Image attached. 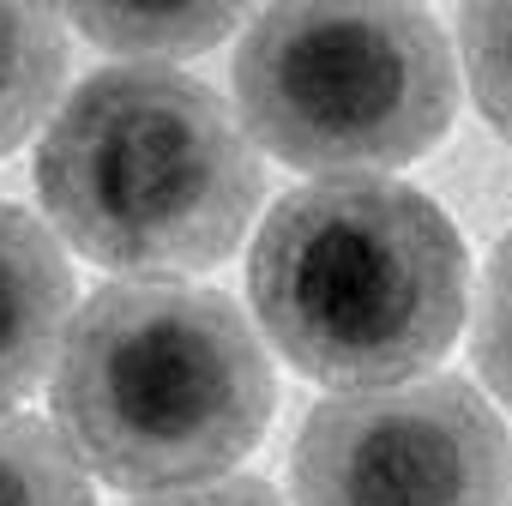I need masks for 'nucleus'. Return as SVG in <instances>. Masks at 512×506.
Segmentation results:
<instances>
[{
    "label": "nucleus",
    "instance_id": "6",
    "mask_svg": "<svg viewBox=\"0 0 512 506\" xmlns=\"http://www.w3.org/2000/svg\"><path fill=\"white\" fill-rule=\"evenodd\" d=\"M73 326V266L19 205H0V416L43 386Z\"/></svg>",
    "mask_w": 512,
    "mask_h": 506
},
{
    "label": "nucleus",
    "instance_id": "1",
    "mask_svg": "<svg viewBox=\"0 0 512 506\" xmlns=\"http://www.w3.org/2000/svg\"><path fill=\"white\" fill-rule=\"evenodd\" d=\"M464 241L452 217L386 175H332L284 193L247 253L266 338L320 386L416 380L464 326Z\"/></svg>",
    "mask_w": 512,
    "mask_h": 506
},
{
    "label": "nucleus",
    "instance_id": "2",
    "mask_svg": "<svg viewBox=\"0 0 512 506\" xmlns=\"http://www.w3.org/2000/svg\"><path fill=\"white\" fill-rule=\"evenodd\" d=\"M49 392L73 458L133 494L217 482L260 446L278 404L247 314L169 278L97 290L67 326Z\"/></svg>",
    "mask_w": 512,
    "mask_h": 506
},
{
    "label": "nucleus",
    "instance_id": "10",
    "mask_svg": "<svg viewBox=\"0 0 512 506\" xmlns=\"http://www.w3.org/2000/svg\"><path fill=\"white\" fill-rule=\"evenodd\" d=\"M458 43H464V73H470L476 109L512 139V7H464Z\"/></svg>",
    "mask_w": 512,
    "mask_h": 506
},
{
    "label": "nucleus",
    "instance_id": "11",
    "mask_svg": "<svg viewBox=\"0 0 512 506\" xmlns=\"http://www.w3.org/2000/svg\"><path fill=\"white\" fill-rule=\"evenodd\" d=\"M476 368L494 386V398L512 410V235L494 247L476 296Z\"/></svg>",
    "mask_w": 512,
    "mask_h": 506
},
{
    "label": "nucleus",
    "instance_id": "12",
    "mask_svg": "<svg viewBox=\"0 0 512 506\" xmlns=\"http://www.w3.org/2000/svg\"><path fill=\"white\" fill-rule=\"evenodd\" d=\"M139 506H284V500L266 482H253V476H223V482H193V488L151 494Z\"/></svg>",
    "mask_w": 512,
    "mask_h": 506
},
{
    "label": "nucleus",
    "instance_id": "9",
    "mask_svg": "<svg viewBox=\"0 0 512 506\" xmlns=\"http://www.w3.org/2000/svg\"><path fill=\"white\" fill-rule=\"evenodd\" d=\"M247 19L229 7H193V13H67V31L91 37L97 49L115 55H139V61H181V55H205L217 49L229 31H241Z\"/></svg>",
    "mask_w": 512,
    "mask_h": 506
},
{
    "label": "nucleus",
    "instance_id": "7",
    "mask_svg": "<svg viewBox=\"0 0 512 506\" xmlns=\"http://www.w3.org/2000/svg\"><path fill=\"white\" fill-rule=\"evenodd\" d=\"M67 79V19L43 7H0V157L31 139Z\"/></svg>",
    "mask_w": 512,
    "mask_h": 506
},
{
    "label": "nucleus",
    "instance_id": "4",
    "mask_svg": "<svg viewBox=\"0 0 512 506\" xmlns=\"http://www.w3.org/2000/svg\"><path fill=\"white\" fill-rule=\"evenodd\" d=\"M241 133L296 169H392L422 157L458 109L446 31L416 7H272L235 49Z\"/></svg>",
    "mask_w": 512,
    "mask_h": 506
},
{
    "label": "nucleus",
    "instance_id": "5",
    "mask_svg": "<svg viewBox=\"0 0 512 506\" xmlns=\"http://www.w3.org/2000/svg\"><path fill=\"white\" fill-rule=\"evenodd\" d=\"M296 506H506L512 440L452 374L326 398L296 434Z\"/></svg>",
    "mask_w": 512,
    "mask_h": 506
},
{
    "label": "nucleus",
    "instance_id": "3",
    "mask_svg": "<svg viewBox=\"0 0 512 506\" xmlns=\"http://www.w3.org/2000/svg\"><path fill=\"white\" fill-rule=\"evenodd\" d=\"M37 193L85 260L175 278L229 260L266 175L211 85L169 67H109L55 109Z\"/></svg>",
    "mask_w": 512,
    "mask_h": 506
},
{
    "label": "nucleus",
    "instance_id": "8",
    "mask_svg": "<svg viewBox=\"0 0 512 506\" xmlns=\"http://www.w3.org/2000/svg\"><path fill=\"white\" fill-rule=\"evenodd\" d=\"M0 506H97L61 428L37 416H0Z\"/></svg>",
    "mask_w": 512,
    "mask_h": 506
}]
</instances>
